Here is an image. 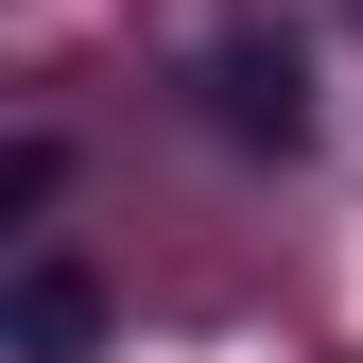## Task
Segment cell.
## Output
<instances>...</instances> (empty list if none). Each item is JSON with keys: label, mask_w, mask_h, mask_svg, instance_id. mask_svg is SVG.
I'll list each match as a JSON object with an SVG mask.
<instances>
[{"label": "cell", "mask_w": 363, "mask_h": 363, "mask_svg": "<svg viewBox=\"0 0 363 363\" xmlns=\"http://www.w3.org/2000/svg\"><path fill=\"white\" fill-rule=\"evenodd\" d=\"M86 329H104V294H86L69 259H35L18 277V363H86Z\"/></svg>", "instance_id": "cell-2"}, {"label": "cell", "mask_w": 363, "mask_h": 363, "mask_svg": "<svg viewBox=\"0 0 363 363\" xmlns=\"http://www.w3.org/2000/svg\"><path fill=\"white\" fill-rule=\"evenodd\" d=\"M208 121H225V139H259V156H294V139H311L294 35H225V52H208Z\"/></svg>", "instance_id": "cell-1"}]
</instances>
